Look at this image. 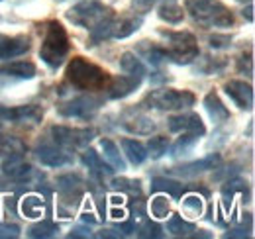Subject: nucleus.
<instances>
[{"label": "nucleus", "instance_id": "nucleus-16", "mask_svg": "<svg viewBox=\"0 0 255 239\" xmlns=\"http://www.w3.org/2000/svg\"><path fill=\"white\" fill-rule=\"evenodd\" d=\"M141 79L137 77H131V75H126V77H118V79H110V83L106 85L108 89V96L110 98H124L128 94H131L133 90L139 87Z\"/></svg>", "mask_w": 255, "mask_h": 239}, {"label": "nucleus", "instance_id": "nucleus-6", "mask_svg": "<svg viewBox=\"0 0 255 239\" xmlns=\"http://www.w3.org/2000/svg\"><path fill=\"white\" fill-rule=\"evenodd\" d=\"M141 26V18L129 16V18H116L112 16L108 22H104L102 26H98L96 30L91 31V39L93 43L104 41V39H124L128 35L135 33Z\"/></svg>", "mask_w": 255, "mask_h": 239}, {"label": "nucleus", "instance_id": "nucleus-9", "mask_svg": "<svg viewBox=\"0 0 255 239\" xmlns=\"http://www.w3.org/2000/svg\"><path fill=\"white\" fill-rule=\"evenodd\" d=\"M100 104L102 102L95 96H79V98H73L61 104L57 112L65 118H93L98 112Z\"/></svg>", "mask_w": 255, "mask_h": 239}, {"label": "nucleus", "instance_id": "nucleus-8", "mask_svg": "<svg viewBox=\"0 0 255 239\" xmlns=\"http://www.w3.org/2000/svg\"><path fill=\"white\" fill-rule=\"evenodd\" d=\"M51 135L53 139L63 145V147H87L93 137H95V129L89 127H65V125H53L51 127Z\"/></svg>", "mask_w": 255, "mask_h": 239}, {"label": "nucleus", "instance_id": "nucleus-12", "mask_svg": "<svg viewBox=\"0 0 255 239\" xmlns=\"http://www.w3.org/2000/svg\"><path fill=\"white\" fill-rule=\"evenodd\" d=\"M0 118L22 123V121H30V123H37L43 118V112L39 106L35 104H28V106H16V108H8V106H0Z\"/></svg>", "mask_w": 255, "mask_h": 239}, {"label": "nucleus", "instance_id": "nucleus-31", "mask_svg": "<svg viewBox=\"0 0 255 239\" xmlns=\"http://www.w3.org/2000/svg\"><path fill=\"white\" fill-rule=\"evenodd\" d=\"M57 186H59V190L65 192V194H79L81 192V188H83V180L81 177H77V175H63V177H59L57 179Z\"/></svg>", "mask_w": 255, "mask_h": 239}, {"label": "nucleus", "instance_id": "nucleus-44", "mask_svg": "<svg viewBox=\"0 0 255 239\" xmlns=\"http://www.w3.org/2000/svg\"><path fill=\"white\" fill-rule=\"evenodd\" d=\"M252 12H254V6H248V14L244 12V16H248V20H250V22L254 20V14H252Z\"/></svg>", "mask_w": 255, "mask_h": 239}, {"label": "nucleus", "instance_id": "nucleus-26", "mask_svg": "<svg viewBox=\"0 0 255 239\" xmlns=\"http://www.w3.org/2000/svg\"><path fill=\"white\" fill-rule=\"evenodd\" d=\"M26 145L22 139L14 137V135H0V157H8V155H24Z\"/></svg>", "mask_w": 255, "mask_h": 239}, {"label": "nucleus", "instance_id": "nucleus-4", "mask_svg": "<svg viewBox=\"0 0 255 239\" xmlns=\"http://www.w3.org/2000/svg\"><path fill=\"white\" fill-rule=\"evenodd\" d=\"M112 16L114 12L98 0H83L67 12V20H71L75 26H81L91 31L102 26L104 22H108Z\"/></svg>", "mask_w": 255, "mask_h": 239}, {"label": "nucleus", "instance_id": "nucleus-41", "mask_svg": "<svg viewBox=\"0 0 255 239\" xmlns=\"http://www.w3.org/2000/svg\"><path fill=\"white\" fill-rule=\"evenodd\" d=\"M244 192L246 190V184L242 182V180H232V182H228V186H224V194H234V192Z\"/></svg>", "mask_w": 255, "mask_h": 239}, {"label": "nucleus", "instance_id": "nucleus-45", "mask_svg": "<svg viewBox=\"0 0 255 239\" xmlns=\"http://www.w3.org/2000/svg\"><path fill=\"white\" fill-rule=\"evenodd\" d=\"M137 2H139V4H153L155 0H137Z\"/></svg>", "mask_w": 255, "mask_h": 239}, {"label": "nucleus", "instance_id": "nucleus-7", "mask_svg": "<svg viewBox=\"0 0 255 239\" xmlns=\"http://www.w3.org/2000/svg\"><path fill=\"white\" fill-rule=\"evenodd\" d=\"M194 94L189 90H175V89H161L153 90L147 98L145 104H149V108H157V110H185L194 104Z\"/></svg>", "mask_w": 255, "mask_h": 239}, {"label": "nucleus", "instance_id": "nucleus-20", "mask_svg": "<svg viewBox=\"0 0 255 239\" xmlns=\"http://www.w3.org/2000/svg\"><path fill=\"white\" fill-rule=\"evenodd\" d=\"M122 125L126 127L128 131L135 133V135H149L155 129L153 120L147 118V116H139V114H135V118H126Z\"/></svg>", "mask_w": 255, "mask_h": 239}, {"label": "nucleus", "instance_id": "nucleus-27", "mask_svg": "<svg viewBox=\"0 0 255 239\" xmlns=\"http://www.w3.org/2000/svg\"><path fill=\"white\" fill-rule=\"evenodd\" d=\"M167 232L177 238H183V236H189L191 232H194V224L183 220L181 216H171V220L167 222Z\"/></svg>", "mask_w": 255, "mask_h": 239}, {"label": "nucleus", "instance_id": "nucleus-10", "mask_svg": "<svg viewBox=\"0 0 255 239\" xmlns=\"http://www.w3.org/2000/svg\"><path fill=\"white\" fill-rule=\"evenodd\" d=\"M167 121H169V129L175 133H192L198 137L206 133V127L198 114H179V116H171Z\"/></svg>", "mask_w": 255, "mask_h": 239}, {"label": "nucleus", "instance_id": "nucleus-39", "mask_svg": "<svg viewBox=\"0 0 255 239\" xmlns=\"http://www.w3.org/2000/svg\"><path fill=\"white\" fill-rule=\"evenodd\" d=\"M246 65H248V75L252 77V75H254V59H252V53L242 55L240 61H238V67H240V71H242V73L246 71Z\"/></svg>", "mask_w": 255, "mask_h": 239}, {"label": "nucleus", "instance_id": "nucleus-25", "mask_svg": "<svg viewBox=\"0 0 255 239\" xmlns=\"http://www.w3.org/2000/svg\"><path fill=\"white\" fill-rule=\"evenodd\" d=\"M120 67H122V71H124L126 75L137 77V79H143V75H145V67H143V63L137 59L133 53H129V51L120 57Z\"/></svg>", "mask_w": 255, "mask_h": 239}, {"label": "nucleus", "instance_id": "nucleus-19", "mask_svg": "<svg viewBox=\"0 0 255 239\" xmlns=\"http://www.w3.org/2000/svg\"><path fill=\"white\" fill-rule=\"evenodd\" d=\"M218 163H220V155L214 153V155H208V157H204V159H200V161H194V163H189V165H185V167H179V169H175V171L181 173V175H196V173L214 169Z\"/></svg>", "mask_w": 255, "mask_h": 239}, {"label": "nucleus", "instance_id": "nucleus-22", "mask_svg": "<svg viewBox=\"0 0 255 239\" xmlns=\"http://www.w3.org/2000/svg\"><path fill=\"white\" fill-rule=\"evenodd\" d=\"M122 147H124V153H126L128 161L131 165H141L145 159H147V151H145V145L139 143L137 139H122Z\"/></svg>", "mask_w": 255, "mask_h": 239}, {"label": "nucleus", "instance_id": "nucleus-3", "mask_svg": "<svg viewBox=\"0 0 255 239\" xmlns=\"http://www.w3.org/2000/svg\"><path fill=\"white\" fill-rule=\"evenodd\" d=\"M69 35L65 28L59 22H49L45 28V35L41 41V49H39V57L45 65H49L51 69H57L63 65L65 57L69 55Z\"/></svg>", "mask_w": 255, "mask_h": 239}, {"label": "nucleus", "instance_id": "nucleus-21", "mask_svg": "<svg viewBox=\"0 0 255 239\" xmlns=\"http://www.w3.org/2000/svg\"><path fill=\"white\" fill-rule=\"evenodd\" d=\"M204 106H206L210 118L214 120V121H218V123H220V121H226V120L230 118L228 108L224 106V102L218 98V94H214V92L206 94V98H204Z\"/></svg>", "mask_w": 255, "mask_h": 239}, {"label": "nucleus", "instance_id": "nucleus-17", "mask_svg": "<svg viewBox=\"0 0 255 239\" xmlns=\"http://www.w3.org/2000/svg\"><path fill=\"white\" fill-rule=\"evenodd\" d=\"M0 75L12 77V79H33L35 77V65L30 61H16L0 67Z\"/></svg>", "mask_w": 255, "mask_h": 239}, {"label": "nucleus", "instance_id": "nucleus-42", "mask_svg": "<svg viewBox=\"0 0 255 239\" xmlns=\"http://www.w3.org/2000/svg\"><path fill=\"white\" fill-rule=\"evenodd\" d=\"M185 206L187 208H191L192 212H202V202H200V198H196V196H189V198H185Z\"/></svg>", "mask_w": 255, "mask_h": 239}, {"label": "nucleus", "instance_id": "nucleus-38", "mask_svg": "<svg viewBox=\"0 0 255 239\" xmlns=\"http://www.w3.org/2000/svg\"><path fill=\"white\" fill-rule=\"evenodd\" d=\"M20 236V228L16 224H0V239H16Z\"/></svg>", "mask_w": 255, "mask_h": 239}, {"label": "nucleus", "instance_id": "nucleus-35", "mask_svg": "<svg viewBox=\"0 0 255 239\" xmlns=\"http://www.w3.org/2000/svg\"><path fill=\"white\" fill-rule=\"evenodd\" d=\"M22 210H24V214H26L28 218H35V216H37V214L43 210V204H41V200H39V198L30 196V198H26V200H24Z\"/></svg>", "mask_w": 255, "mask_h": 239}, {"label": "nucleus", "instance_id": "nucleus-29", "mask_svg": "<svg viewBox=\"0 0 255 239\" xmlns=\"http://www.w3.org/2000/svg\"><path fill=\"white\" fill-rule=\"evenodd\" d=\"M157 14H159L161 20H165L167 24H179V22L183 20V16H185L183 8H181V6H177V4H173V2L163 4Z\"/></svg>", "mask_w": 255, "mask_h": 239}, {"label": "nucleus", "instance_id": "nucleus-43", "mask_svg": "<svg viewBox=\"0 0 255 239\" xmlns=\"http://www.w3.org/2000/svg\"><path fill=\"white\" fill-rule=\"evenodd\" d=\"M226 238H250V234L246 230H234V232H228Z\"/></svg>", "mask_w": 255, "mask_h": 239}, {"label": "nucleus", "instance_id": "nucleus-23", "mask_svg": "<svg viewBox=\"0 0 255 239\" xmlns=\"http://www.w3.org/2000/svg\"><path fill=\"white\" fill-rule=\"evenodd\" d=\"M83 163H85L95 175H98V177H104V175H108V173L114 171V169H110V167L102 161V157H100L95 149H89L83 153Z\"/></svg>", "mask_w": 255, "mask_h": 239}, {"label": "nucleus", "instance_id": "nucleus-33", "mask_svg": "<svg viewBox=\"0 0 255 239\" xmlns=\"http://www.w3.org/2000/svg\"><path fill=\"white\" fill-rule=\"evenodd\" d=\"M141 182L139 180H129V179H114L112 180V186L114 188H118V190H122V192H128V194H131V196H139L141 194V186H139Z\"/></svg>", "mask_w": 255, "mask_h": 239}, {"label": "nucleus", "instance_id": "nucleus-14", "mask_svg": "<svg viewBox=\"0 0 255 239\" xmlns=\"http://www.w3.org/2000/svg\"><path fill=\"white\" fill-rule=\"evenodd\" d=\"M35 155H37L39 163L45 165V167H63V165L73 163V155L71 153H67L61 147H55V145H47V143L39 145Z\"/></svg>", "mask_w": 255, "mask_h": 239}, {"label": "nucleus", "instance_id": "nucleus-1", "mask_svg": "<svg viewBox=\"0 0 255 239\" xmlns=\"http://www.w3.org/2000/svg\"><path fill=\"white\" fill-rule=\"evenodd\" d=\"M191 18L204 28H230L234 26V14L220 0H187L185 4Z\"/></svg>", "mask_w": 255, "mask_h": 239}, {"label": "nucleus", "instance_id": "nucleus-49", "mask_svg": "<svg viewBox=\"0 0 255 239\" xmlns=\"http://www.w3.org/2000/svg\"><path fill=\"white\" fill-rule=\"evenodd\" d=\"M0 2H2V0H0Z\"/></svg>", "mask_w": 255, "mask_h": 239}, {"label": "nucleus", "instance_id": "nucleus-2", "mask_svg": "<svg viewBox=\"0 0 255 239\" xmlns=\"http://www.w3.org/2000/svg\"><path fill=\"white\" fill-rule=\"evenodd\" d=\"M67 81L83 90H98L104 89L110 83V75L100 69L98 65L87 61L85 57H73L67 65Z\"/></svg>", "mask_w": 255, "mask_h": 239}, {"label": "nucleus", "instance_id": "nucleus-5", "mask_svg": "<svg viewBox=\"0 0 255 239\" xmlns=\"http://www.w3.org/2000/svg\"><path fill=\"white\" fill-rule=\"evenodd\" d=\"M169 39V59L179 65H189L198 57V43L196 37L189 31H167L163 33Z\"/></svg>", "mask_w": 255, "mask_h": 239}, {"label": "nucleus", "instance_id": "nucleus-13", "mask_svg": "<svg viewBox=\"0 0 255 239\" xmlns=\"http://www.w3.org/2000/svg\"><path fill=\"white\" fill-rule=\"evenodd\" d=\"M2 173L10 180L26 182V180L32 177L33 169L30 163H26L22 159V155H8L4 159V163H2Z\"/></svg>", "mask_w": 255, "mask_h": 239}, {"label": "nucleus", "instance_id": "nucleus-37", "mask_svg": "<svg viewBox=\"0 0 255 239\" xmlns=\"http://www.w3.org/2000/svg\"><path fill=\"white\" fill-rule=\"evenodd\" d=\"M200 137L198 135H192V133H187V137H183V139H179L177 141V145L173 147V155H181V151L185 153V151H189L198 141Z\"/></svg>", "mask_w": 255, "mask_h": 239}, {"label": "nucleus", "instance_id": "nucleus-46", "mask_svg": "<svg viewBox=\"0 0 255 239\" xmlns=\"http://www.w3.org/2000/svg\"><path fill=\"white\" fill-rule=\"evenodd\" d=\"M2 188H4V186H2V180H0V190H2Z\"/></svg>", "mask_w": 255, "mask_h": 239}, {"label": "nucleus", "instance_id": "nucleus-40", "mask_svg": "<svg viewBox=\"0 0 255 239\" xmlns=\"http://www.w3.org/2000/svg\"><path fill=\"white\" fill-rule=\"evenodd\" d=\"M208 41H210V47H214V49H220V47H228L230 45V37L228 35H212Z\"/></svg>", "mask_w": 255, "mask_h": 239}, {"label": "nucleus", "instance_id": "nucleus-18", "mask_svg": "<svg viewBox=\"0 0 255 239\" xmlns=\"http://www.w3.org/2000/svg\"><path fill=\"white\" fill-rule=\"evenodd\" d=\"M100 149L104 153V159L112 165L114 171H124V169H126V161L122 159L118 145H116L112 139H102V141H100Z\"/></svg>", "mask_w": 255, "mask_h": 239}, {"label": "nucleus", "instance_id": "nucleus-32", "mask_svg": "<svg viewBox=\"0 0 255 239\" xmlns=\"http://www.w3.org/2000/svg\"><path fill=\"white\" fill-rule=\"evenodd\" d=\"M141 53H143V57L149 61L151 65H161L163 61L169 59L167 49H161V47H155V45H151V47L141 45Z\"/></svg>", "mask_w": 255, "mask_h": 239}, {"label": "nucleus", "instance_id": "nucleus-36", "mask_svg": "<svg viewBox=\"0 0 255 239\" xmlns=\"http://www.w3.org/2000/svg\"><path fill=\"white\" fill-rule=\"evenodd\" d=\"M135 232L141 236V238H161L163 234V228L157 226V224H153V222H145L141 228H135Z\"/></svg>", "mask_w": 255, "mask_h": 239}, {"label": "nucleus", "instance_id": "nucleus-11", "mask_svg": "<svg viewBox=\"0 0 255 239\" xmlns=\"http://www.w3.org/2000/svg\"><path fill=\"white\" fill-rule=\"evenodd\" d=\"M226 94L236 102L238 108L242 110H252L254 108V87L246 81H230L226 83Z\"/></svg>", "mask_w": 255, "mask_h": 239}, {"label": "nucleus", "instance_id": "nucleus-47", "mask_svg": "<svg viewBox=\"0 0 255 239\" xmlns=\"http://www.w3.org/2000/svg\"><path fill=\"white\" fill-rule=\"evenodd\" d=\"M240 2H252V0H240Z\"/></svg>", "mask_w": 255, "mask_h": 239}, {"label": "nucleus", "instance_id": "nucleus-30", "mask_svg": "<svg viewBox=\"0 0 255 239\" xmlns=\"http://www.w3.org/2000/svg\"><path fill=\"white\" fill-rule=\"evenodd\" d=\"M169 149V139L163 137V135H157V137H151L145 145V151H147V157L151 159H161Z\"/></svg>", "mask_w": 255, "mask_h": 239}, {"label": "nucleus", "instance_id": "nucleus-48", "mask_svg": "<svg viewBox=\"0 0 255 239\" xmlns=\"http://www.w3.org/2000/svg\"><path fill=\"white\" fill-rule=\"evenodd\" d=\"M0 127H2V123H0Z\"/></svg>", "mask_w": 255, "mask_h": 239}, {"label": "nucleus", "instance_id": "nucleus-28", "mask_svg": "<svg viewBox=\"0 0 255 239\" xmlns=\"http://www.w3.org/2000/svg\"><path fill=\"white\" fill-rule=\"evenodd\" d=\"M57 232H59V226L57 224H53V222H49V220H43V222H39V224H35L32 226L30 230H28V236L30 238H53V236H57Z\"/></svg>", "mask_w": 255, "mask_h": 239}, {"label": "nucleus", "instance_id": "nucleus-15", "mask_svg": "<svg viewBox=\"0 0 255 239\" xmlns=\"http://www.w3.org/2000/svg\"><path fill=\"white\" fill-rule=\"evenodd\" d=\"M30 51V39L26 35H0V59L20 57Z\"/></svg>", "mask_w": 255, "mask_h": 239}, {"label": "nucleus", "instance_id": "nucleus-34", "mask_svg": "<svg viewBox=\"0 0 255 239\" xmlns=\"http://www.w3.org/2000/svg\"><path fill=\"white\" fill-rule=\"evenodd\" d=\"M169 212H171V210H169V202H167L165 196H157V198L151 200V214H153L155 218H167Z\"/></svg>", "mask_w": 255, "mask_h": 239}, {"label": "nucleus", "instance_id": "nucleus-24", "mask_svg": "<svg viewBox=\"0 0 255 239\" xmlns=\"http://www.w3.org/2000/svg\"><path fill=\"white\" fill-rule=\"evenodd\" d=\"M151 188H153L155 192H167V194H169V196H173V198H181V196H183V192H185V186H183L181 182L171 180V179H163V177L153 179Z\"/></svg>", "mask_w": 255, "mask_h": 239}]
</instances>
